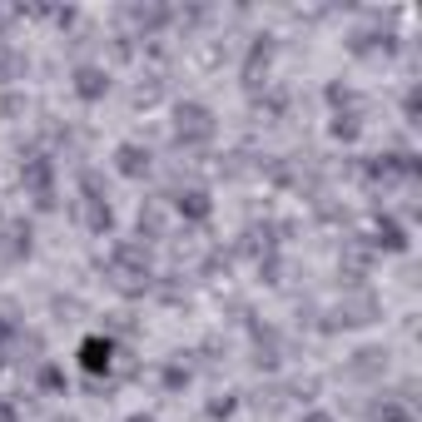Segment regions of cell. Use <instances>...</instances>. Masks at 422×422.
Listing matches in <instances>:
<instances>
[{"mask_svg": "<svg viewBox=\"0 0 422 422\" xmlns=\"http://www.w3.org/2000/svg\"><path fill=\"white\" fill-rule=\"evenodd\" d=\"M80 358H85L90 373H100V368H109V343H105V338H90V343L80 348Z\"/></svg>", "mask_w": 422, "mask_h": 422, "instance_id": "6da1fadb", "label": "cell"}, {"mask_svg": "<svg viewBox=\"0 0 422 422\" xmlns=\"http://www.w3.org/2000/svg\"><path fill=\"white\" fill-rule=\"evenodd\" d=\"M75 80H80V85H75V90H80V95H85V100H100V95H105V75H100V70H90V65H85V70H80V75H75Z\"/></svg>", "mask_w": 422, "mask_h": 422, "instance_id": "7a4b0ae2", "label": "cell"}, {"mask_svg": "<svg viewBox=\"0 0 422 422\" xmlns=\"http://www.w3.org/2000/svg\"><path fill=\"white\" fill-rule=\"evenodd\" d=\"M119 169H124V174H144V169H149V154H144L139 144H124V149H119Z\"/></svg>", "mask_w": 422, "mask_h": 422, "instance_id": "3957f363", "label": "cell"}]
</instances>
